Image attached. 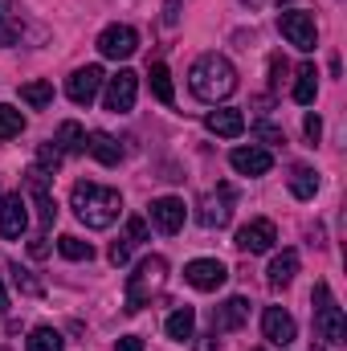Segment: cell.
<instances>
[{
    "label": "cell",
    "mask_w": 347,
    "mask_h": 351,
    "mask_svg": "<svg viewBox=\"0 0 347 351\" xmlns=\"http://www.w3.org/2000/svg\"><path fill=\"white\" fill-rule=\"evenodd\" d=\"M21 102H25V106H33V110H45V106L53 102V82H45V78L25 82V86H21Z\"/></svg>",
    "instance_id": "obj_24"
},
{
    "label": "cell",
    "mask_w": 347,
    "mask_h": 351,
    "mask_svg": "<svg viewBox=\"0 0 347 351\" xmlns=\"http://www.w3.org/2000/svg\"><path fill=\"white\" fill-rule=\"evenodd\" d=\"M265 274H270V286H274V290L290 286V282H294V274H298V254H294V250H282V254L270 262Z\"/></svg>",
    "instance_id": "obj_20"
},
{
    "label": "cell",
    "mask_w": 347,
    "mask_h": 351,
    "mask_svg": "<svg viewBox=\"0 0 347 351\" xmlns=\"http://www.w3.org/2000/svg\"><path fill=\"white\" fill-rule=\"evenodd\" d=\"M315 94H319V70H315V62H307V66L298 70V82H294V102H298V106H311Z\"/></svg>",
    "instance_id": "obj_23"
},
{
    "label": "cell",
    "mask_w": 347,
    "mask_h": 351,
    "mask_svg": "<svg viewBox=\"0 0 347 351\" xmlns=\"http://www.w3.org/2000/svg\"><path fill=\"white\" fill-rule=\"evenodd\" d=\"M164 331H168V339H176V343H188V339L196 335V311H192V306L172 311L168 323H164Z\"/></svg>",
    "instance_id": "obj_21"
},
{
    "label": "cell",
    "mask_w": 347,
    "mask_h": 351,
    "mask_svg": "<svg viewBox=\"0 0 347 351\" xmlns=\"http://www.w3.org/2000/svg\"><path fill=\"white\" fill-rule=\"evenodd\" d=\"M188 86H192V94L200 102H221V98H229L237 90V70H233L229 58L204 53V58H196V66L188 74Z\"/></svg>",
    "instance_id": "obj_2"
},
{
    "label": "cell",
    "mask_w": 347,
    "mask_h": 351,
    "mask_svg": "<svg viewBox=\"0 0 347 351\" xmlns=\"http://www.w3.org/2000/svg\"><path fill=\"white\" fill-rule=\"evenodd\" d=\"M196 217H200L204 229H225L229 217H233V192H229V188H217L213 196H204V204H200Z\"/></svg>",
    "instance_id": "obj_12"
},
{
    "label": "cell",
    "mask_w": 347,
    "mask_h": 351,
    "mask_svg": "<svg viewBox=\"0 0 347 351\" xmlns=\"http://www.w3.org/2000/svg\"><path fill=\"white\" fill-rule=\"evenodd\" d=\"M58 250H62V258H70V262H90V258H94V245L82 241V237H74V233H66V237L58 241Z\"/></svg>",
    "instance_id": "obj_30"
},
{
    "label": "cell",
    "mask_w": 347,
    "mask_h": 351,
    "mask_svg": "<svg viewBox=\"0 0 347 351\" xmlns=\"http://www.w3.org/2000/svg\"><path fill=\"white\" fill-rule=\"evenodd\" d=\"M123 237H127L131 245L147 241V221H143V217H131V221H127V233H123Z\"/></svg>",
    "instance_id": "obj_33"
},
{
    "label": "cell",
    "mask_w": 347,
    "mask_h": 351,
    "mask_svg": "<svg viewBox=\"0 0 347 351\" xmlns=\"http://www.w3.org/2000/svg\"><path fill=\"white\" fill-rule=\"evenodd\" d=\"M164 274H168V262L160 254H152V258H143L135 265V274L127 278V315H135L152 302V294L164 286Z\"/></svg>",
    "instance_id": "obj_3"
},
{
    "label": "cell",
    "mask_w": 347,
    "mask_h": 351,
    "mask_svg": "<svg viewBox=\"0 0 347 351\" xmlns=\"http://www.w3.org/2000/svg\"><path fill=\"white\" fill-rule=\"evenodd\" d=\"M12 282H16V290H25V294H33V298L41 294V282H37L29 269H21V265H12Z\"/></svg>",
    "instance_id": "obj_32"
},
{
    "label": "cell",
    "mask_w": 347,
    "mask_h": 351,
    "mask_svg": "<svg viewBox=\"0 0 347 351\" xmlns=\"http://www.w3.org/2000/svg\"><path fill=\"white\" fill-rule=\"evenodd\" d=\"M302 131H307V139H311V143H319V135H323V119H319V114H307Z\"/></svg>",
    "instance_id": "obj_37"
},
{
    "label": "cell",
    "mask_w": 347,
    "mask_h": 351,
    "mask_svg": "<svg viewBox=\"0 0 347 351\" xmlns=\"http://www.w3.org/2000/svg\"><path fill=\"white\" fill-rule=\"evenodd\" d=\"M278 33H282V37H286L294 49H302V53H311V49H315V41H319L315 16H311V12H302V8L278 12Z\"/></svg>",
    "instance_id": "obj_5"
},
{
    "label": "cell",
    "mask_w": 347,
    "mask_h": 351,
    "mask_svg": "<svg viewBox=\"0 0 347 351\" xmlns=\"http://www.w3.org/2000/svg\"><path fill=\"white\" fill-rule=\"evenodd\" d=\"M254 135H258L261 143H286V135H282L278 127H270V123H258V127H254Z\"/></svg>",
    "instance_id": "obj_35"
},
{
    "label": "cell",
    "mask_w": 347,
    "mask_h": 351,
    "mask_svg": "<svg viewBox=\"0 0 347 351\" xmlns=\"http://www.w3.org/2000/svg\"><path fill=\"white\" fill-rule=\"evenodd\" d=\"M25 208H29V204H25L21 192H12V196L0 200V237L16 241V237L25 233V225H29V213H25Z\"/></svg>",
    "instance_id": "obj_14"
},
{
    "label": "cell",
    "mask_w": 347,
    "mask_h": 351,
    "mask_svg": "<svg viewBox=\"0 0 347 351\" xmlns=\"http://www.w3.org/2000/svg\"><path fill=\"white\" fill-rule=\"evenodd\" d=\"M180 21V8L176 4H164V25H176Z\"/></svg>",
    "instance_id": "obj_41"
},
{
    "label": "cell",
    "mask_w": 347,
    "mask_h": 351,
    "mask_svg": "<svg viewBox=\"0 0 347 351\" xmlns=\"http://www.w3.org/2000/svg\"><path fill=\"white\" fill-rule=\"evenodd\" d=\"M152 225L160 229V233H180L184 229V200H176V196H160V200H152Z\"/></svg>",
    "instance_id": "obj_15"
},
{
    "label": "cell",
    "mask_w": 347,
    "mask_h": 351,
    "mask_svg": "<svg viewBox=\"0 0 347 351\" xmlns=\"http://www.w3.org/2000/svg\"><path fill=\"white\" fill-rule=\"evenodd\" d=\"M204 127H208L213 135H221V139H237V135L246 131V114L233 110V106H221V110H208V114H204Z\"/></svg>",
    "instance_id": "obj_17"
},
{
    "label": "cell",
    "mask_w": 347,
    "mask_h": 351,
    "mask_svg": "<svg viewBox=\"0 0 347 351\" xmlns=\"http://www.w3.org/2000/svg\"><path fill=\"white\" fill-rule=\"evenodd\" d=\"M274 241H278L274 221L258 217V221H250V225L237 229V241H233V245H237L241 254H265V250H274Z\"/></svg>",
    "instance_id": "obj_9"
},
{
    "label": "cell",
    "mask_w": 347,
    "mask_h": 351,
    "mask_svg": "<svg viewBox=\"0 0 347 351\" xmlns=\"http://www.w3.org/2000/svg\"><path fill=\"white\" fill-rule=\"evenodd\" d=\"M139 49V33L131 29V25H110V29H102L98 33V53L102 58H131Z\"/></svg>",
    "instance_id": "obj_8"
},
{
    "label": "cell",
    "mask_w": 347,
    "mask_h": 351,
    "mask_svg": "<svg viewBox=\"0 0 347 351\" xmlns=\"http://www.w3.org/2000/svg\"><path fill=\"white\" fill-rule=\"evenodd\" d=\"M4 306H8V298H4V286H0V319H4Z\"/></svg>",
    "instance_id": "obj_42"
},
{
    "label": "cell",
    "mask_w": 347,
    "mask_h": 351,
    "mask_svg": "<svg viewBox=\"0 0 347 351\" xmlns=\"http://www.w3.org/2000/svg\"><path fill=\"white\" fill-rule=\"evenodd\" d=\"M131 250H135V245H131L127 237H119V241L110 245V262H115V265H127V258H131Z\"/></svg>",
    "instance_id": "obj_34"
},
{
    "label": "cell",
    "mask_w": 347,
    "mask_h": 351,
    "mask_svg": "<svg viewBox=\"0 0 347 351\" xmlns=\"http://www.w3.org/2000/svg\"><path fill=\"white\" fill-rule=\"evenodd\" d=\"M25 131V114L16 110V106H8V102H0V143H8V139H16Z\"/></svg>",
    "instance_id": "obj_28"
},
{
    "label": "cell",
    "mask_w": 347,
    "mask_h": 351,
    "mask_svg": "<svg viewBox=\"0 0 347 351\" xmlns=\"http://www.w3.org/2000/svg\"><path fill=\"white\" fill-rule=\"evenodd\" d=\"M290 192H294L298 200H315V192H319V172H315V168H294V172H290Z\"/></svg>",
    "instance_id": "obj_26"
},
{
    "label": "cell",
    "mask_w": 347,
    "mask_h": 351,
    "mask_svg": "<svg viewBox=\"0 0 347 351\" xmlns=\"http://www.w3.org/2000/svg\"><path fill=\"white\" fill-rule=\"evenodd\" d=\"M66 343H62V335L53 331V327H33V335H29V343H25V351H62Z\"/></svg>",
    "instance_id": "obj_29"
},
{
    "label": "cell",
    "mask_w": 347,
    "mask_h": 351,
    "mask_svg": "<svg viewBox=\"0 0 347 351\" xmlns=\"http://www.w3.org/2000/svg\"><path fill=\"white\" fill-rule=\"evenodd\" d=\"M102 82H106L102 66H82V70H74V74H70V82H66V94H70V102H78V106H90V102L98 98Z\"/></svg>",
    "instance_id": "obj_11"
},
{
    "label": "cell",
    "mask_w": 347,
    "mask_h": 351,
    "mask_svg": "<svg viewBox=\"0 0 347 351\" xmlns=\"http://www.w3.org/2000/svg\"><path fill=\"white\" fill-rule=\"evenodd\" d=\"M315 335H319L323 343H344V335H347L344 311L335 306L327 282H315Z\"/></svg>",
    "instance_id": "obj_4"
},
{
    "label": "cell",
    "mask_w": 347,
    "mask_h": 351,
    "mask_svg": "<svg viewBox=\"0 0 347 351\" xmlns=\"http://www.w3.org/2000/svg\"><path fill=\"white\" fill-rule=\"evenodd\" d=\"M70 204H74V213H78V221L86 229H110L119 221L123 196H119V188H102V184L78 180L74 192H70Z\"/></svg>",
    "instance_id": "obj_1"
},
{
    "label": "cell",
    "mask_w": 347,
    "mask_h": 351,
    "mask_svg": "<svg viewBox=\"0 0 347 351\" xmlns=\"http://www.w3.org/2000/svg\"><path fill=\"white\" fill-rule=\"evenodd\" d=\"M53 143L62 147V156H78V152H86V131L70 119V123L58 127V139H53Z\"/></svg>",
    "instance_id": "obj_22"
},
{
    "label": "cell",
    "mask_w": 347,
    "mask_h": 351,
    "mask_svg": "<svg viewBox=\"0 0 347 351\" xmlns=\"http://www.w3.org/2000/svg\"><path fill=\"white\" fill-rule=\"evenodd\" d=\"M261 331H265V339H270L274 348H290L294 335H298L294 319H290L282 306H265V315H261Z\"/></svg>",
    "instance_id": "obj_13"
},
{
    "label": "cell",
    "mask_w": 347,
    "mask_h": 351,
    "mask_svg": "<svg viewBox=\"0 0 347 351\" xmlns=\"http://www.w3.org/2000/svg\"><path fill=\"white\" fill-rule=\"evenodd\" d=\"M25 184H29V192H33V200H37L41 229H49V225L58 221V200H53V192H49V172H41V168H29V172H25Z\"/></svg>",
    "instance_id": "obj_10"
},
{
    "label": "cell",
    "mask_w": 347,
    "mask_h": 351,
    "mask_svg": "<svg viewBox=\"0 0 347 351\" xmlns=\"http://www.w3.org/2000/svg\"><path fill=\"white\" fill-rule=\"evenodd\" d=\"M225 278H229V269L217 262V258H196V262L184 265V282L192 286V290H221L225 286Z\"/></svg>",
    "instance_id": "obj_7"
},
{
    "label": "cell",
    "mask_w": 347,
    "mask_h": 351,
    "mask_svg": "<svg viewBox=\"0 0 347 351\" xmlns=\"http://www.w3.org/2000/svg\"><path fill=\"white\" fill-rule=\"evenodd\" d=\"M37 168L53 176L62 168V147H58V143H41V147H37Z\"/></svg>",
    "instance_id": "obj_31"
},
{
    "label": "cell",
    "mask_w": 347,
    "mask_h": 351,
    "mask_svg": "<svg viewBox=\"0 0 347 351\" xmlns=\"http://www.w3.org/2000/svg\"><path fill=\"white\" fill-rule=\"evenodd\" d=\"M86 152L98 160V164H106V168H115V164L123 160L119 139H115V135H106V131H90V135H86Z\"/></svg>",
    "instance_id": "obj_19"
},
{
    "label": "cell",
    "mask_w": 347,
    "mask_h": 351,
    "mask_svg": "<svg viewBox=\"0 0 347 351\" xmlns=\"http://www.w3.org/2000/svg\"><path fill=\"white\" fill-rule=\"evenodd\" d=\"M135 94H139V74H131V70H119L115 78H106V110L110 114H127L131 106H135Z\"/></svg>",
    "instance_id": "obj_6"
},
{
    "label": "cell",
    "mask_w": 347,
    "mask_h": 351,
    "mask_svg": "<svg viewBox=\"0 0 347 351\" xmlns=\"http://www.w3.org/2000/svg\"><path fill=\"white\" fill-rule=\"evenodd\" d=\"M115 351H143V339H139V335H123V339L115 343Z\"/></svg>",
    "instance_id": "obj_38"
},
{
    "label": "cell",
    "mask_w": 347,
    "mask_h": 351,
    "mask_svg": "<svg viewBox=\"0 0 347 351\" xmlns=\"http://www.w3.org/2000/svg\"><path fill=\"white\" fill-rule=\"evenodd\" d=\"M286 70H290V66H286V58H282V53H278V58H270V74H274V78H270V86H282Z\"/></svg>",
    "instance_id": "obj_36"
},
{
    "label": "cell",
    "mask_w": 347,
    "mask_h": 351,
    "mask_svg": "<svg viewBox=\"0 0 347 351\" xmlns=\"http://www.w3.org/2000/svg\"><path fill=\"white\" fill-rule=\"evenodd\" d=\"M147 78H152V94H156L164 106H172V102H176V90H172V74H168V66H164V62H156Z\"/></svg>",
    "instance_id": "obj_27"
},
{
    "label": "cell",
    "mask_w": 347,
    "mask_h": 351,
    "mask_svg": "<svg viewBox=\"0 0 347 351\" xmlns=\"http://www.w3.org/2000/svg\"><path fill=\"white\" fill-rule=\"evenodd\" d=\"M192 339H196V335H192ZM196 351H217V335H200V339H196Z\"/></svg>",
    "instance_id": "obj_39"
},
{
    "label": "cell",
    "mask_w": 347,
    "mask_h": 351,
    "mask_svg": "<svg viewBox=\"0 0 347 351\" xmlns=\"http://www.w3.org/2000/svg\"><path fill=\"white\" fill-rule=\"evenodd\" d=\"M246 319H250V302H246V298H225V302L213 311V335L237 331V327H246Z\"/></svg>",
    "instance_id": "obj_16"
},
{
    "label": "cell",
    "mask_w": 347,
    "mask_h": 351,
    "mask_svg": "<svg viewBox=\"0 0 347 351\" xmlns=\"http://www.w3.org/2000/svg\"><path fill=\"white\" fill-rule=\"evenodd\" d=\"M29 254H33V258H45V254H49V245H45V237H37V241H29Z\"/></svg>",
    "instance_id": "obj_40"
},
{
    "label": "cell",
    "mask_w": 347,
    "mask_h": 351,
    "mask_svg": "<svg viewBox=\"0 0 347 351\" xmlns=\"http://www.w3.org/2000/svg\"><path fill=\"white\" fill-rule=\"evenodd\" d=\"M229 164L241 176H265L274 168V156H270L265 147H237V152L229 156Z\"/></svg>",
    "instance_id": "obj_18"
},
{
    "label": "cell",
    "mask_w": 347,
    "mask_h": 351,
    "mask_svg": "<svg viewBox=\"0 0 347 351\" xmlns=\"http://www.w3.org/2000/svg\"><path fill=\"white\" fill-rule=\"evenodd\" d=\"M21 37V12L12 0H0V45H12Z\"/></svg>",
    "instance_id": "obj_25"
}]
</instances>
